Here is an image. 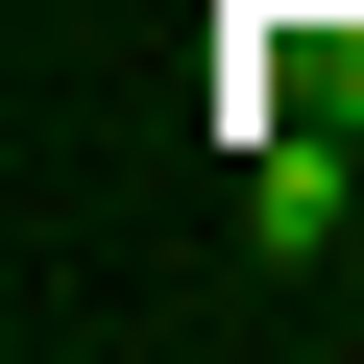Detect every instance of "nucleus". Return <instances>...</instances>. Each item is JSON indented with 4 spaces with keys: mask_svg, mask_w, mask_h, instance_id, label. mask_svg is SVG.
I'll return each mask as SVG.
<instances>
[{
    "mask_svg": "<svg viewBox=\"0 0 364 364\" xmlns=\"http://www.w3.org/2000/svg\"><path fill=\"white\" fill-rule=\"evenodd\" d=\"M243 243H267V267H316V243H364V122H340V97H291V122H243Z\"/></svg>",
    "mask_w": 364,
    "mask_h": 364,
    "instance_id": "1",
    "label": "nucleus"
}]
</instances>
